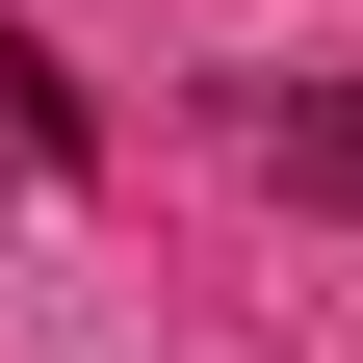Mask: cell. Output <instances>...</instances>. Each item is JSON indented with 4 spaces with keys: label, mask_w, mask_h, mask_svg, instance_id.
Returning <instances> with one entry per match:
<instances>
[{
    "label": "cell",
    "mask_w": 363,
    "mask_h": 363,
    "mask_svg": "<svg viewBox=\"0 0 363 363\" xmlns=\"http://www.w3.org/2000/svg\"><path fill=\"white\" fill-rule=\"evenodd\" d=\"M259 182L311 234H363V78H259Z\"/></svg>",
    "instance_id": "obj_1"
},
{
    "label": "cell",
    "mask_w": 363,
    "mask_h": 363,
    "mask_svg": "<svg viewBox=\"0 0 363 363\" xmlns=\"http://www.w3.org/2000/svg\"><path fill=\"white\" fill-rule=\"evenodd\" d=\"M0 156H52V182H78V156H104V130H78V78H52V52H26V26H0Z\"/></svg>",
    "instance_id": "obj_2"
}]
</instances>
